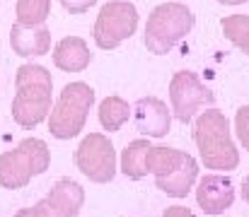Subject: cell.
<instances>
[{
  "label": "cell",
  "instance_id": "6da1fadb",
  "mask_svg": "<svg viewBox=\"0 0 249 217\" xmlns=\"http://www.w3.org/2000/svg\"><path fill=\"white\" fill-rule=\"evenodd\" d=\"M15 99H12V118L22 128H36L51 114V92L53 77L44 66L24 63L15 75Z\"/></svg>",
  "mask_w": 249,
  "mask_h": 217
},
{
  "label": "cell",
  "instance_id": "7a4b0ae2",
  "mask_svg": "<svg viewBox=\"0 0 249 217\" xmlns=\"http://www.w3.org/2000/svg\"><path fill=\"white\" fill-rule=\"evenodd\" d=\"M194 143L198 147L201 162L213 171H232L240 167V152L232 140L230 123L223 111H201L194 121Z\"/></svg>",
  "mask_w": 249,
  "mask_h": 217
},
{
  "label": "cell",
  "instance_id": "3957f363",
  "mask_svg": "<svg viewBox=\"0 0 249 217\" xmlns=\"http://www.w3.org/2000/svg\"><path fill=\"white\" fill-rule=\"evenodd\" d=\"M145 169L155 176V186L169 198H186L198 179V162L174 147H153L145 154Z\"/></svg>",
  "mask_w": 249,
  "mask_h": 217
},
{
  "label": "cell",
  "instance_id": "277c9868",
  "mask_svg": "<svg viewBox=\"0 0 249 217\" xmlns=\"http://www.w3.org/2000/svg\"><path fill=\"white\" fill-rule=\"evenodd\" d=\"M196 17L184 2H162L148 15L145 49L155 56H165L194 29Z\"/></svg>",
  "mask_w": 249,
  "mask_h": 217
},
{
  "label": "cell",
  "instance_id": "5b68a950",
  "mask_svg": "<svg viewBox=\"0 0 249 217\" xmlns=\"http://www.w3.org/2000/svg\"><path fill=\"white\" fill-rule=\"evenodd\" d=\"M51 164V150L39 138H24L15 150L0 154V186L7 191L24 188Z\"/></svg>",
  "mask_w": 249,
  "mask_h": 217
},
{
  "label": "cell",
  "instance_id": "8992f818",
  "mask_svg": "<svg viewBox=\"0 0 249 217\" xmlns=\"http://www.w3.org/2000/svg\"><path fill=\"white\" fill-rule=\"evenodd\" d=\"M92 104H94V89L89 84H85V82L66 84L46 118L49 133L58 140H71V138L80 135Z\"/></svg>",
  "mask_w": 249,
  "mask_h": 217
},
{
  "label": "cell",
  "instance_id": "52a82bcc",
  "mask_svg": "<svg viewBox=\"0 0 249 217\" xmlns=\"http://www.w3.org/2000/svg\"><path fill=\"white\" fill-rule=\"evenodd\" d=\"M138 29V10L128 0H111L107 2L94 22V44L104 51H114L121 41L131 39Z\"/></svg>",
  "mask_w": 249,
  "mask_h": 217
},
{
  "label": "cell",
  "instance_id": "ba28073f",
  "mask_svg": "<svg viewBox=\"0 0 249 217\" xmlns=\"http://www.w3.org/2000/svg\"><path fill=\"white\" fill-rule=\"evenodd\" d=\"M169 104L177 121L191 123L198 109L215 104V94L198 80L196 72L179 70L169 80Z\"/></svg>",
  "mask_w": 249,
  "mask_h": 217
},
{
  "label": "cell",
  "instance_id": "9c48e42d",
  "mask_svg": "<svg viewBox=\"0 0 249 217\" xmlns=\"http://www.w3.org/2000/svg\"><path fill=\"white\" fill-rule=\"evenodd\" d=\"M75 164L94 184H109L116 176V150L104 133H89L75 150Z\"/></svg>",
  "mask_w": 249,
  "mask_h": 217
},
{
  "label": "cell",
  "instance_id": "30bf717a",
  "mask_svg": "<svg viewBox=\"0 0 249 217\" xmlns=\"http://www.w3.org/2000/svg\"><path fill=\"white\" fill-rule=\"evenodd\" d=\"M85 203L83 186L73 179H58L53 188L32 208H22L15 217H78Z\"/></svg>",
  "mask_w": 249,
  "mask_h": 217
},
{
  "label": "cell",
  "instance_id": "8fae6325",
  "mask_svg": "<svg viewBox=\"0 0 249 217\" xmlns=\"http://www.w3.org/2000/svg\"><path fill=\"white\" fill-rule=\"evenodd\" d=\"M196 203L206 215H223L235 203V186L223 174H206L196 186Z\"/></svg>",
  "mask_w": 249,
  "mask_h": 217
},
{
  "label": "cell",
  "instance_id": "7c38bea8",
  "mask_svg": "<svg viewBox=\"0 0 249 217\" xmlns=\"http://www.w3.org/2000/svg\"><path fill=\"white\" fill-rule=\"evenodd\" d=\"M136 128L148 138H165L172 126V109L158 97H143L131 109Z\"/></svg>",
  "mask_w": 249,
  "mask_h": 217
},
{
  "label": "cell",
  "instance_id": "4fadbf2b",
  "mask_svg": "<svg viewBox=\"0 0 249 217\" xmlns=\"http://www.w3.org/2000/svg\"><path fill=\"white\" fill-rule=\"evenodd\" d=\"M10 46L17 56L32 58V56H46L51 51V32L39 24V27H24V24H12L10 29Z\"/></svg>",
  "mask_w": 249,
  "mask_h": 217
},
{
  "label": "cell",
  "instance_id": "5bb4252c",
  "mask_svg": "<svg viewBox=\"0 0 249 217\" xmlns=\"http://www.w3.org/2000/svg\"><path fill=\"white\" fill-rule=\"evenodd\" d=\"M92 63V53L80 36H66L53 49V66L63 72H83Z\"/></svg>",
  "mask_w": 249,
  "mask_h": 217
},
{
  "label": "cell",
  "instance_id": "9a60e30c",
  "mask_svg": "<svg viewBox=\"0 0 249 217\" xmlns=\"http://www.w3.org/2000/svg\"><path fill=\"white\" fill-rule=\"evenodd\" d=\"M150 150V143L145 138L141 140H133L124 147L121 152V171L133 179V181H141L143 176H148V169H145V154Z\"/></svg>",
  "mask_w": 249,
  "mask_h": 217
},
{
  "label": "cell",
  "instance_id": "2e32d148",
  "mask_svg": "<svg viewBox=\"0 0 249 217\" xmlns=\"http://www.w3.org/2000/svg\"><path fill=\"white\" fill-rule=\"evenodd\" d=\"M97 114H99V123H102V128L109 131V133H116V131L128 121V116H131V106H128L126 99L111 94V97H107V99L99 104V111H97Z\"/></svg>",
  "mask_w": 249,
  "mask_h": 217
},
{
  "label": "cell",
  "instance_id": "e0dca14e",
  "mask_svg": "<svg viewBox=\"0 0 249 217\" xmlns=\"http://www.w3.org/2000/svg\"><path fill=\"white\" fill-rule=\"evenodd\" d=\"M225 39H230L242 53L249 56V15H228L220 19Z\"/></svg>",
  "mask_w": 249,
  "mask_h": 217
},
{
  "label": "cell",
  "instance_id": "ac0fdd59",
  "mask_svg": "<svg viewBox=\"0 0 249 217\" xmlns=\"http://www.w3.org/2000/svg\"><path fill=\"white\" fill-rule=\"evenodd\" d=\"M17 24L39 27L51 15V0H17Z\"/></svg>",
  "mask_w": 249,
  "mask_h": 217
},
{
  "label": "cell",
  "instance_id": "d6986e66",
  "mask_svg": "<svg viewBox=\"0 0 249 217\" xmlns=\"http://www.w3.org/2000/svg\"><path fill=\"white\" fill-rule=\"evenodd\" d=\"M235 133H237L242 147L249 152V104L247 106H240L237 114H235Z\"/></svg>",
  "mask_w": 249,
  "mask_h": 217
},
{
  "label": "cell",
  "instance_id": "ffe728a7",
  "mask_svg": "<svg viewBox=\"0 0 249 217\" xmlns=\"http://www.w3.org/2000/svg\"><path fill=\"white\" fill-rule=\"evenodd\" d=\"M71 15H80V12H87L97 0H58Z\"/></svg>",
  "mask_w": 249,
  "mask_h": 217
},
{
  "label": "cell",
  "instance_id": "44dd1931",
  "mask_svg": "<svg viewBox=\"0 0 249 217\" xmlns=\"http://www.w3.org/2000/svg\"><path fill=\"white\" fill-rule=\"evenodd\" d=\"M162 217H196L189 208H184V205H172V208H167Z\"/></svg>",
  "mask_w": 249,
  "mask_h": 217
},
{
  "label": "cell",
  "instance_id": "7402d4cb",
  "mask_svg": "<svg viewBox=\"0 0 249 217\" xmlns=\"http://www.w3.org/2000/svg\"><path fill=\"white\" fill-rule=\"evenodd\" d=\"M242 198H245V203L249 205V174L245 176V181H242Z\"/></svg>",
  "mask_w": 249,
  "mask_h": 217
},
{
  "label": "cell",
  "instance_id": "603a6c76",
  "mask_svg": "<svg viewBox=\"0 0 249 217\" xmlns=\"http://www.w3.org/2000/svg\"><path fill=\"white\" fill-rule=\"evenodd\" d=\"M218 2H223V5H242L247 0H218Z\"/></svg>",
  "mask_w": 249,
  "mask_h": 217
}]
</instances>
